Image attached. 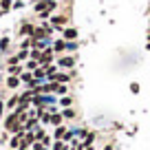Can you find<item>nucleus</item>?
<instances>
[{"label":"nucleus","mask_w":150,"mask_h":150,"mask_svg":"<svg viewBox=\"0 0 150 150\" xmlns=\"http://www.w3.org/2000/svg\"><path fill=\"white\" fill-rule=\"evenodd\" d=\"M62 24H66V16H55L53 18V27H62Z\"/></svg>","instance_id":"1"},{"label":"nucleus","mask_w":150,"mask_h":150,"mask_svg":"<svg viewBox=\"0 0 150 150\" xmlns=\"http://www.w3.org/2000/svg\"><path fill=\"white\" fill-rule=\"evenodd\" d=\"M64 38H66V40H75V38H77V31H75V29H66Z\"/></svg>","instance_id":"2"},{"label":"nucleus","mask_w":150,"mask_h":150,"mask_svg":"<svg viewBox=\"0 0 150 150\" xmlns=\"http://www.w3.org/2000/svg\"><path fill=\"white\" fill-rule=\"evenodd\" d=\"M73 57H62V60H60V66H73Z\"/></svg>","instance_id":"3"},{"label":"nucleus","mask_w":150,"mask_h":150,"mask_svg":"<svg viewBox=\"0 0 150 150\" xmlns=\"http://www.w3.org/2000/svg\"><path fill=\"white\" fill-rule=\"evenodd\" d=\"M49 62H51V53H49V51H47V53H44V55H42V57H40V64H42V66H44V64H49Z\"/></svg>","instance_id":"4"},{"label":"nucleus","mask_w":150,"mask_h":150,"mask_svg":"<svg viewBox=\"0 0 150 150\" xmlns=\"http://www.w3.org/2000/svg\"><path fill=\"white\" fill-rule=\"evenodd\" d=\"M0 7H2L5 11H9L11 9V0H0Z\"/></svg>","instance_id":"5"},{"label":"nucleus","mask_w":150,"mask_h":150,"mask_svg":"<svg viewBox=\"0 0 150 150\" xmlns=\"http://www.w3.org/2000/svg\"><path fill=\"white\" fill-rule=\"evenodd\" d=\"M7 84H9L11 88H16V86H18V77H9V80H7Z\"/></svg>","instance_id":"6"},{"label":"nucleus","mask_w":150,"mask_h":150,"mask_svg":"<svg viewBox=\"0 0 150 150\" xmlns=\"http://www.w3.org/2000/svg\"><path fill=\"white\" fill-rule=\"evenodd\" d=\"M33 31H35V29H33L31 24H24V27H22V33H31V35H33Z\"/></svg>","instance_id":"7"},{"label":"nucleus","mask_w":150,"mask_h":150,"mask_svg":"<svg viewBox=\"0 0 150 150\" xmlns=\"http://www.w3.org/2000/svg\"><path fill=\"white\" fill-rule=\"evenodd\" d=\"M42 35H44L42 29H35V31H33V40H38V38H42Z\"/></svg>","instance_id":"8"},{"label":"nucleus","mask_w":150,"mask_h":150,"mask_svg":"<svg viewBox=\"0 0 150 150\" xmlns=\"http://www.w3.org/2000/svg\"><path fill=\"white\" fill-rule=\"evenodd\" d=\"M64 135H66L64 128H57V130H55V137H57V139H60V137H64Z\"/></svg>","instance_id":"9"},{"label":"nucleus","mask_w":150,"mask_h":150,"mask_svg":"<svg viewBox=\"0 0 150 150\" xmlns=\"http://www.w3.org/2000/svg\"><path fill=\"white\" fill-rule=\"evenodd\" d=\"M7 47H9V40H7V38H5V40L0 42V49H7Z\"/></svg>","instance_id":"10"},{"label":"nucleus","mask_w":150,"mask_h":150,"mask_svg":"<svg viewBox=\"0 0 150 150\" xmlns=\"http://www.w3.org/2000/svg\"><path fill=\"white\" fill-rule=\"evenodd\" d=\"M130 91L132 93H139V84H130Z\"/></svg>","instance_id":"11"},{"label":"nucleus","mask_w":150,"mask_h":150,"mask_svg":"<svg viewBox=\"0 0 150 150\" xmlns=\"http://www.w3.org/2000/svg\"><path fill=\"white\" fill-rule=\"evenodd\" d=\"M60 119H62L60 115H53V117H51V122H53V124H60Z\"/></svg>","instance_id":"12"},{"label":"nucleus","mask_w":150,"mask_h":150,"mask_svg":"<svg viewBox=\"0 0 150 150\" xmlns=\"http://www.w3.org/2000/svg\"><path fill=\"white\" fill-rule=\"evenodd\" d=\"M93 137H95V135H86V146H91V144H93Z\"/></svg>","instance_id":"13"},{"label":"nucleus","mask_w":150,"mask_h":150,"mask_svg":"<svg viewBox=\"0 0 150 150\" xmlns=\"http://www.w3.org/2000/svg\"><path fill=\"white\" fill-rule=\"evenodd\" d=\"M104 150H112V146H106V148H104Z\"/></svg>","instance_id":"14"}]
</instances>
